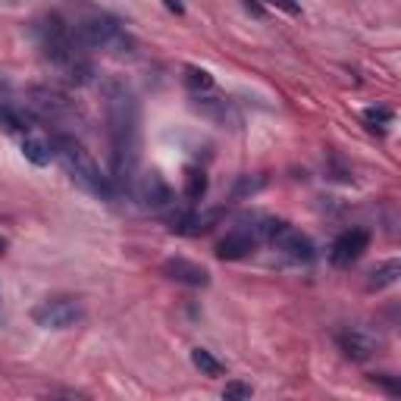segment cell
Returning a JSON list of instances; mask_svg holds the SVG:
<instances>
[{
    "instance_id": "obj_1",
    "label": "cell",
    "mask_w": 401,
    "mask_h": 401,
    "mask_svg": "<svg viewBox=\"0 0 401 401\" xmlns=\"http://www.w3.org/2000/svg\"><path fill=\"white\" fill-rule=\"evenodd\" d=\"M104 98L110 123V182L116 192H132L141 160V107L123 82H107Z\"/></svg>"
},
{
    "instance_id": "obj_2",
    "label": "cell",
    "mask_w": 401,
    "mask_h": 401,
    "mask_svg": "<svg viewBox=\"0 0 401 401\" xmlns=\"http://www.w3.org/2000/svg\"><path fill=\"white\" fill-rule=\"evenodd\" d=\"M53 154L60 157V163L66 167L69 179H73L78 188L98 194V198H104V201L116 198V188H113V182H110V176H100V167L91 160V154L85 151L75 138L57 135V138H53Z\"/></svg>"
},
{
    "instance_id": "obj_3",
    "label": "cell",
    "mask_w": 401,
    "mask_h": 401,
    "mask_svg": "<svg viewBox=\"0 0 401 401\" xmlns=\"http://www.w3.org/2000/svg\"><path fill=\"white\" fill-rule=\"evenodd\" d=\"M75 35L85 47H91V51H107V53H113V57H129V53L135 51V41L125 35V28L113 16H104V13H94L85 22H78Z\"/></svg>"
},
{
    "instance_id": "obj_4",
    "label": "cell",
    "mask_w": 401,
    "mask_h": 401,
    "mask_svg": "<svg viewBox=\"0 0 401 401\" xmlns=\"http://www.w3.org/2000/svg\"><path fill=\"white\" fill-rule=\"evenodd\" d=\"M82 317H85V311L78 304V298H47V301H41L31 311V320L44 329H69Z\"/></svg>"
},
{
    "instance_id": "obj_5",
    "label": "cell",
    "mask_w": 401,
    "mask_h": 401,
    "mask_svg": "<svg viewBox=\"0 0 401 401\" xmlns=\"http://www.w3.org/2000/svg\"><path fill=\"white\" fill-rule=\"evenodd\" d=\"M370 245V232L367 229H345L339 239L333 241V251H329V261L335 266H351L360 254Z\"/></svg>"
},
{
    "instance_id": "obj_6",
    "label": "cell",
    "mask_w": 401,
    "mask_h": 401,
    "mask_svg": "<svg viewBox=\"0 0 401 401\" xmlns=\"http://www.w3.org/2000/svg\"><path fill=\"white\" fill-rule=\"evenodd\" d=\"M273 245H276L279 254L286 257V261H292V264H311L313 257H317V251H313V241H311L304 232L292 229V226L279 229V235L273 239Z\"/></svg>"
},
{
    "instance_id": "obj_7",
    "label": "cell",
    "mask_w": 401,
    "mask_h": 401,
    "mask_svg": "<svg viewBox=\"0 0 401 401\" xmlns=\"http://www.w3.org/2000/svg\"><path fill=\"white\" fill-rule=\"evenodd\" d=\"M163 273H167L170 279L185 282V286H194V288H204L210 282V273L204 270L201 264L185 261V257H170V261L163 264Z\"/></svg>"
},
{
    "instance_id": "obj_8",
    "label": "cell",
    "mask_w": 401,
    "mask_h": 401,
    "mask_svg": "<svg viewBox=\"0 0 401 401\" xmlns=\"http://www.w3.org/2000/svg\"><path fill=\"white\" fill-rule=\"evenodd\" d=\"M31 107H35L41 116H47V120H63L66 113H73V104H69L60 91H51V88L31 91Z\"/></svg>"
},
{
    "instance_id": "obj_9",
    "label": "cell",
    "mask_w": 401,
    "mask_h": 401,
    "mask_svg": "<svg viewBox=\"0 0 401 401\" xmlns=\"http://www.w3.org/2000/svg\"><path fill=\"white\" fill-rule=\"evenodd\" d=\"M254 245H257V241L251 239V235L241 229V226H235V229L226 235V239L217 241V257H219V261H241L245 254L254 251Z\"/></svg>"
},
{
    "instance_id": "obj_10",
    "label": "cell",
    "mask_w": 401,
    "mask_h": 401,
    "mask_svg": "<svg viewBox=\"0 0 401 401\" xmlns=\"http://www.w3.org/2000/svg\"><path fill=\"white\" fill-rule=\"evenodd\" d=\"M339 348L351 360H367V358H373V351H376V339L360 333V329H345V333H339Z\"/></svg>"
},
{
    "instance_id": "obj_11",
    "label": "cell",
    "mask_w": 401,
    "mask_h": 401,
    "mask_svg": "<svg viewBox=\"0 0 401 401\" xmlns=\"http://www.w3.org/2000/svg\"><path fill=\"white\" fill-rule=\"evenodd\" d=\"M138 192H141V201H145L147 207H167L172 201V192H170V185L163 182L160 172H147V176L141 179Z\"/></svg>"
},
{
    "instance_id": "obj_12",
    "label": "cell",
    "mask_w": 401,
    "mask_h": 401,
    "mask_svg": "<svg viewBox=\"0 0 401 401\" xmlns=\"http://www.w3.org/2000/svg\"><path fill=\"white\" fill-rule=\"evenodd\" d=\"M192 107L198 110L201 116H207V120H214V123H219V125H226V123H239V116H235V110H232V104L229 100H219V98H194L192 100Z\"/></svg>"
},
{
    "instance_id": "obj_13",
    "label": "cell",
    "mask_w": 401,
    "mask_h": 401,
    "mask_svg": "<svg viewBox=\"0 0 401 401\" xmlns=\"http://www.w3.org/2000/svg\"><path fill=\"white\" fill-rule=\"evenodd\" d=\"M22 154H26V160H31L35 167H47L53 157V141H47L41 135H26L22 138Z\"/></svg>"
},
{
    "instance_id": "obj_14",
    "label": "cell",
    "mask_w": 401,
    "mask_h": 401,
    "mask_svg": "<svg viewBox=\"0 0 401 401\" xmlns=\"http://www.w3.org/2000/svg\"><path fill=\"white\" fill-rule=\"evenodd\" d=\"M219 214H182L172 219V232H182V235H201L207 232L210 226L217 223Z\"/></svg>"
},
{
    "instance_id": "obj_15",
    "label": "cell",
    "mask_w": 401,
    "mask_h": 401,
    "mask_svg": "<svg viewBox=\"0 0 401 401\" xmlns=\"http://www.w3.org/2000/svg\"><path fill=\"white\" fill-rule=\"evenodd\" d=\"M401 276V261H386V264H380L376 270L370 273V282H367V288H386V286H395Z\"/></svg>"
},
{
    "instance_id": "obj_16",
    "label": "cell",
    "mask_w": 401,
    "mask_h": 401,
    "mask_svg": "<svg viewBox=\"0 0 401 401\" xmlns=\"http://www.w3.org/2000/svg\"><path fill=\"white\" fill-rule=\"evenodd\" d=\"M204 194H207V172L201 167H188L185 170V198L204 201Z\"/></svg>"
},
{
    "instance_id": "obj_17",
    "label": "cell",
    "mask_w": 401,
    "mask_h": 401,
    "mask_svg": "<svg viewBox=\"0 0 401 401\" xmlns=\"http://www.w3.org/2000/svg\"><path fill=\"white\" fill-rule=\"evenodd\" d=\"M192 364L198 367V370H201L204 376H219V373L226 370V367L219 364V360H217L214 355H210V351H204V348H194V351H192Z\"/></svg>"
},
{
    "instance_id": "obj_18",
    "label": "cell",
    "mask_w": 401,
    "mask_h": 401,
    "mask_svg": "<svg viewBox=\"0 0 401 401\" xmlns=\"http://www.w3.org/2000/svg\"><path fill=\"white\" fill-rule=\"evenodd\" d=\"M0 125H4L6 132H26L28 129V116L19 113V110L0 104Z\"/></svg>"
},
{
    "instance_id": "obj_19",
    "label": "cell",
    "mask_w": 401,
    "mask_h": 401,
    "mask_svg": "<svg viewBox=\"0 0 401 401\" xmlns=\"http://www.w3.org/2000/svg\"><path fill=\"white\" fill-rule=\"evenodd\" d=\"M185 85H188V88H192L194 94H198V91H210V88H214V75H210L207 69L188 66V69H185Z\"/></svg>"
},
{
    "instance_id": "obj_20",
    "label": "cell",
    "mask_w": 401,
    "mask_h": 401,
    "mask_svg": "<svg viewBox=\"0 0 401 401\" xmlns=\"http://www.w3.org/2000/svg\"><path fill=\"white\" fill-rule=\"evenodd\" d=\"M364 120L370 123L373 129H376V125H386V123H392V110L389 107H367L364 110Z\"/></svg>"
},
{
    "instance_id": "obj_21",
    "label": "cell",
    "mask_w": 401,
    "mask_h": 401,
    "mask_svg": "<svg viewBox=\"0 0 401 401\" xmlns=\"http://www.w3.org/2000/svg\"><path fill=\"white\" fill-rule=\"evenodd\" d=\"M223 398H251V386L248 382H226V389H223Z\"/></svg>"
},
{
    "instance_id": "obj_22",
    "label": "cell",
    "mask_w": 401,
    "mask_h": 401,
    "mask_svg": "<svg viewBox=\"0 0 401 401\" xmlns=\"http://www.w3.org/2000/svg\"><path fill=\"white\" fill-rule=\"evenodd\" d=\"M270 6H279L282 13H288V16H301V6L295 4V0H266Z\"/></svg>"
},
{
    "instance_id": "obj_23",
    "label": "cell",
    "mask_w": 401,
    "mask_h": 401,
    "mask_svg": "<svg viewBox=\"0 0 401 401\" xmlns=\"http://www.w3.org/2000/svg\"><path fill=\"white\" fill-rule=\"evenodd\" d=\"M373 382H382V386H386V389L392 392V395H398V392H401V386H398V382H395V380H389V376H386V373H380V376H373Z\"/></svg>"
},
{
    "instance_id": "obj_24",
    "label": "cell",
    "mask_w": 401,
    "mask_h": 401,
    "mask_svg": "<svg viewBox=\"0 0 401 401\" xmlns=\"http://www.w3.org/2000/svg\"><path fill=\"white\" fill-rule=\"evenodd\" d=\"M163 4H167V10H172V13H182V4H179V0H163Z\"/></svg>"
},
{
    "instance_id": "obj_25",
    "label": "cell",
    "mask_w": 401,
    "mask_h": 401,
    "mask_svg": "<svg viewBox=\"0 0 401 401\" xmlns=\"http://www.w3.org/2000/svg\"><path fill=\"white\" fill-rule=\"evenodd\" d=\"M0 251H4V241H0Z\"/></svg>"
}]
</instances>
